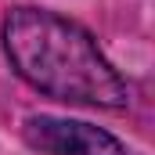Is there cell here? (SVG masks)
<instances>
[{
    "mask_svg": "<svg viewBox=\"0 0 155 155\" xmlns=\"http://www.w3.org/2000/svg\"><path fill=\"white\" fill-rule=\"evenodd\" d=\"M4 54L15 76L33 90L90 108H126L130 87L116 65L101 54L97 40L79 22L43 11V7H15L4 18Z\"/></svg>",
    "mask_w": 155,
    "mask_h": 155,
    "instance_id": "6da1fadb",
    "label": "cell"
},
{
    "mask_svg": "<svg viewBox=\"0 0 155 155\" xmlns=\"http://www.w3.org/2000/svg\"><path fill=\"white\" fill-rule=\"evenodd\" d=\"M22 141L40 155H126L108 130L61 116H29L22 123Z\"/></svg>",
    "mask_w": 155,
    "mask_h": 155,
    "instance_id": "7a4b0ae2",
    "label": "cell"
}]
</instances>
